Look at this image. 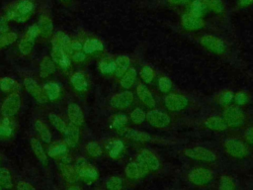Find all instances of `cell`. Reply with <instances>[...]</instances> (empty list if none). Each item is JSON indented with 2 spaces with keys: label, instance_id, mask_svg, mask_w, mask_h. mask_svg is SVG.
Here are the masks:
<instances>
[{
  "label": "cell",
  "instance_id": "obj_59",
  "mask_svg": "<svg viewBox=\"0 0 253 190\" xmlns=\"http://www.w3.org/2000/svg\"><path fill=\"white\" fill-rule=\"evenodd\" d=\"M67 190H81V188L79 186H76V185H72L70 186Z\"/></svg>",
  "mask_w": 253,
  "mask_h": 190
},
{
  "label": "cell",
  "instance_id": "obj_43",
  "mask_svg": "<svg viewBox=\"0 0 253 190\" xmlns=\"http://www.w3.org/2000/svg\"><path fill=\"white\" fill-rule=\"evenodd\" d=\"M218 190H236V185L233 178L229 175H222L219 179Z\"/></svg>",
  "mask_w": 253,
  "mask_h": 190
},
{
  "label": "cell",
  "instance_id": "obj_26",
  "mask_svg": "<svg viewBox=\"0 0 253 190\" xmlns=\"http://www.w3.org/2000/svg\"><path fill=\"white\" fill-rule=\"evenodd\" d=\"M52 43L59 46L62 49H64L69 55L71 53V39L69 38L68 35H66L63 32H57L55 36L53 37Z\"/></svg>",
  "mask_w": 253,
  "mask_h": 190
},
{
  "label": "cell",
  "instance_id": "obj_42",
  "mask_svg": "<svg viewBox=\"0 0 253 190\" xmlns=\"http://www.w3.org/2000/svg\"><path fill=\"white\" fill-rule=\"evenodd\" d=\"M48 119H49V122L51 123V125L57 130L59 131L61 134L65 131L66 127H67V124L63 121V119L61 117H59L58 115L54 114V113H50L48 115Z\"/></svg>",
  "mask_w": 253,
  "mask_h": 190
},
{
  "label": "cell",
  "instance_id": "obj_22",
  "mask_svg": "<svg viewBox=\"0 0 253 190\" xmlns=\"http://www.w3.org/2000/svg\"><path fill=\"white\" fill-rule=\"evenodd\" d=\"M38 30H39V36H41L43 39H47L51 36L53 31V25L52 21L47 16H42L38 23Z\"/></svg>",
  "mask_w": 253,
  "mask_h": 190
},
{
  "label": "cell",
  "instance_id": "obj_6",
  "mask_svg": "<svg viewBox=\"0 0 253 190\" xmlns=\"http://www.w3.org/2000/svg\"><path fill=\"white\" fill-rule=\"evenodd\" d=\"M189 181L197 186H205L213 179V172L206 167H197L190 171Z\"/></svg>",
  "mask_w": 253,
  "mask_h": 190
},
{
  "label": "cell",
  "instance_id": "obj_19",
  "mask_svg": "<svg viewBox=\"0 0 253 190\" xmlns=\"http://www.w3.org/2000/svg\"><path fill=\"white\" fill-rule=\"evenodd\" d=\"M182 26L187 31H196L204 27V20L202 18L195 17L189 13L184 14L181 19Z\"/></svg>",
  "mask_w": 253,
  "mask_h": 190
},
{
  "label": "cell",
  "instance_id": "obj_44",
  "mask_svg": "<svg viewBox=\"0 0 253 190\" xmlns=\"http://www.w3.org/2000/svg\"><path fill=\"white\" fill-rule=\"evenodd\" d=\"M206 4L208 10H211L213 13L219 14L224 10V3L222 0H203Z\"/></svg>",
  "mask_w": 253,
  "mask_h": 190
},
{
  "label": "cell",
  "instance_id": "obj_11",
  "mask_svg": "<svg viewBox=\"0 0 253 190\" xmlns=\"http://www.w3.org/2000/svg\"><path fill=\"white\" fill-rule=\"evenodd\" d=\"M51 59L55 64L60 66L62 69L68 70L71 66V60L69 54L62 49L59 46L55 45L52 43V48H51Z\"/></svg>",
  "mask_w": 253,
  "mask_h": 190
},
{
  "label": "cell",
  "instance_id": "obj_17",
  "mask_svg": "<svg viewBox=\"0 0 253 190\" xmlns=\"http://www.w3.org/2000/svg\"><path fill=\"white\" fill-rule=\"evenodd\" d=\"M126 175L129 179H138L141 177H144L149 171L148 169L142 165L139 161L135 160L132 162H129L125 169Z\"/></svg>",
  "mask_w": 253,
  "mask_h": 190
},
{
  "label": "cell",
  "instance_id": "obj_18",
  "mask_svg": "<svg viewBox=\"0 0 253 190\" xmlns=\"http://www.w3.org/2000/svg\"><path fill=\"white\" fill-rule=\"evenodd\" d=\"M67 116L71 124L80 127L84 123V114L79 105L76 103H70L67 106Z\"/></svg>",
  "mask_w": 253,
  "mask_h": 190
},
{
  "label": "cell",
  "instance_id": "obj_52",
  "mask_svg": "<svg viewBox=\"0 0 253 190\" xmlns=\"http://www.w3.org/2000/svg\"><path fill=\"white\" fill-rule=\"evenodd\" d=\"M235 103L239 106H242V105H245L247 102H248V95L245 93V92H237L234 97H233Z\"/></svg>",
  "mask_w": 253,
  "mask_h": 190
},
{
  "label": "cell",
  "instance_id": "obj_25",
  "mask_svg": "<svg viewBox=\"0 0 253 190\" xmlns=\"http://www.w3.org/2000/svg\"><path fill=\"white\" fill-rule=\"evenodd\" d=\"M67 145L64 142H54L47 149V156L52 158H63L67 153Z\"/></svg>",
  "mask_w": 253,
  "mask_h": 190
},
{
  "label": "cell",
  "instance_id": "obj_39",
  "mask_svg": "<svg viewBox=\"0 0 253 190\" xmlns=\"http://www.w3.org/2000/svg\"><path fill=\"white\" fill-rule=\"evenodd\" d=\"M0 89L5 92L18 91L20 90V85L15 79L11 77H4L0 80Z\"/></svg>",
  "mask_w": 253,
  "mask_h": 190
},
{
  "label": "cell",
  "instance_id": "obj_55",
  "mask_svg": "<svg viewBox=\"0 0 253 190\" xmlns=\"http://www.w3.org/2000/svg\"><path fill=\"white\" fill-rule=\"evenodd\" d=\"M244 137H245V140L248 143L253 144V126L246 130V132L244 134Z\"/></svg>",
  "mask_w": 253,
  "mask_h": 190
},
{
  "label": "cell",
  "instance_id": "obj_15",
  "mask_svg": "<svg viewBox=\"0 0 253 190\" xmlns=\"http://www.w3.org/2000/svg\"><path fill=\"white\" fill-rule=\"evenodd\" d=\"M133 94L129 91H124L121 93H118L116 95H114L111 100V106L116 108V109H126L128 106L131 105V103L133 102Z\"/></svg>",
  "mask_w": 253,
  "mask_h": 190
},
{
  "label": "cell",
  "instance_id": "obj_37",
  "mask_svg": "<svg viewBox=\"0 0 253 190\" xmlns=\"http://www.w3.org/2000/svg\"><path fill=\"white\" fill-rule=\"evenodd\" d=\"M126 123H127V117L123 113L115 114L111 118V127L118 132L123 131L126 128Z\"/></svg>",
  "mask_w": 253,
  "mask_h": 190
},
{
  "label": "cell",
  "instance_id": "obj_7",
  "mask_svg": "<svg viewBox=\"0 0 253 190\" xmlns=\"http://www.w3.org/2000/svg\"><path fill=\"white\" fill-rule=\"evenodd\" d=\"M39 37V30H38V26L37 25H33L31 26L25 36L22 38V40L19 43V50L22 54L24 55H28L29 53H31L36 40Z\"/></svg>",
  "mask_w": 253,
  "mask_h": 190
},
{
  "label": "cell",
  "instance_id": "obj_48",
  "mask_svg": "<svg viewBox=\"0 0 253 190\" xmlns=\"http://www.w3.org/2000/svg\"><path fill=\"white\" fill-rule=\"evenodd\" d=\"M145 119H146V114L140 108H136L130 113V120L134 124H141L142 122L145 121Z\"/></svg>",
  "mask_w": 253,
  "mask_h": 190
},
{
  "label": "cell",
  "instance_id": "obj_50",
  "mask_svg": "<svg viewBox=\"0 0 253 190\" xmlns=\"http://www.w3.org/2000/svg\"><path fill=\"white\" fill-rule=\"evenodd\" d=\"M158 87H159V89H160L161 92L167 93V92H169V91L171 90V88H172V82H171V80H170L168 77L162 76V77H160L159 80H158Z\"/></svg>",
  "mask_w": 253,
  "mask_h": 190
},
{
  "label": "cell",
  "instance_id": "obj_14",
  "mask_svg": "<svg viewBox=\"0 0 253 190\" xmlns=\"http://www.w3.org/2000/svg\"><path fill=\"white\" fill-rule=\"evenodd\" d=\"M142 165H144L148 171H156L160 167V162L157 156L148 149H142L136 158Z\"/></svg>",
  "mask_w": 253,
  "mask_h": 190
},
{
  "label": "cell",
  "instance_id": "obj_40",
  "mask_svg": "<svg viewBox=\"0 0 253 190\" xmlns=\"http://www.w3.org/2000/svg\"><path fill=\"white\" fill-rule=\"evenodd\" d=\"M0 185L2 188L11 189L13 187V180L10 171L5 167H0Z\"/></svg>",
  "mask_w": 253,
  "mask_h": 190
},
{
  "label": "cell",
  "instance_id": "obj_3",
  "mask_svg": "<svg viewBox=\"0 0 253 190\" xmlns=\"http://www.w3.org/2000/svg\"><path fill=\"white\" fill-rule=\"evenodd\" d=\"M225 151L234 158H244L248 155L247 145L238 139H226L223 142Z\"/></svg>",
  "mask_w": 253,
  "mask_h": 190
},
{
  "label": "cell",
  "instance_id": "obj_2",
  "mask_svg": "<svg viewBox=\"0 0 253 190\" xmlns=\"http://www.w3.org/2000/svg\"><path fill=\"white\" fill-rule=\"evenodd\" d=\"M74 167L77 172L78 178L86 183H92L99 177L98 170L84 158H79L76 161Z\"/></svg>",
  "mask_w": 253,
  "mask_h": 190
},
{
  "label": "cell",
  "instance_id": "obj_27",
  "mask_svg": "<svg viewBox=\"0 0 253 190\" xmlns=\"http://www.w3.org/2000/svg\"><path fill=\"white\" fill-rule=\"evenodd\" d=\"M55 63L47 56L43 57L40 64V76L42 78H47L55 71Z\"/></svg>",
  "mask_w": 253,
  "mask_h": 190
},
{
  "label": "cell",
  "instance_id": "obj_61",
  "mask_svg": "<svg viewBox=\"0 0 253 190\" xmlns=\"http://www.w3.org/2000/svg\"><path fill=\"white\" fill-rule=\"evenodd\" d=\"M0 162H1V157H0Z\"/></svg>",
  "mask_w": 253,
  "mask_h": 190
},
{
  "label": "cell",
  "instance_id": "obj_49",
  "mask_svg": "<svg viewBox=\"0 0 253 190\" xmlns=\"http://www.w3.org/2000/svg\"><path fill=\"white\" fill-rule=\"evenodd\" d=\"M154 75V70L149 65H144L140 70V77L146 83H150L153 80Z\"/></svg>",
  "mask_w": 253,
  "mask_h": 190
},
{
  "label": "cell",
  "instance_id": "obj_58",
  "mask_svg": "<svg viewBox=\"0 0 253 190\" xmlns=\"http://www.w3.org/2000/svg\"><path fill=\"white\" fill-rule=\"evenodd\" d=\"M253 4V0H239V5L241 7H247Z\"/></svg>",
  "mask_w": 253,
  "mask_h": 190
},
{
  "label": "cell",
  "instance_id": "obj_31",
  "mask_svg": "<svg viewBox=\"0 0 253 190\" xmlns=\"http://www.w3.org/2000/svg\"><path fill=\"white\" fill-rule=\"evenodd\" d=\"M205 126L212 131H224L225 129H227V125L224 122L223 118L217 117V116H211L209 117L206 121H205Z\"/></svg>",
  "mask_w": 253,
  "mask_h": 190
},
{
  "label": "cell",
  "instance_id": "obj_9",
  "mask_svg": "<svg viewBox=\"0 0 253 190\" xmlns=\"http://www.w3.org/2000/svg\"><path fill=\"white\" fill-rule=\"evenodd\" d=\"M164 104L169 111L178 112L184 110L189 105V100L182 94L171 93L168 94L164 99Z\"/></svg>",
  "mask_w": 253,
  "mask_h": 190
},
{
  "label": "cell",
  "instance_id": "obj_8",
  "mask_svg": "<svg viewBox=\"0 0 253 190\" xmlns=\"http://www.w3.org/2000/svg\"><path fill=\"white\" fill-rule=\"evenodd\" d=\"M21 107V97L18 93H12L6 97L2 106L1 114L5 118H11L15 116Z\"/></svg>",
  "mask_w": 253,
  "mask_h": 190
},
{
  "label": "cell",
  "instance_id": "obj_38",
  "mask_svg": "<svg viewBox=\"0 0 253 190\" xmlns=\"http://www.w3.org/2000/svg\"><path fill=\"white\" fill-rule=\"evenodd\" d=\"M99 69L103 74L115 73L116 61L112 57H104L99 63Z\"/></svg>",
  "mask_w": 253,
  "mask_h": 190
},
{
  "label": "cell",
  "instance_id": "obj_60",
  "mask_svg": "<svg viewBox=\"0 0 253 190\" xmlns=\"http://www.w3.org/2000/svg\"><path fill=\"white\" fill-rule=\"evenodd\" d=\"M0 190H2V187H1V185H0Z\"/></svg>",
  "mask_w": 253,
  "mask_h": 190
},
{
  "label": "cell",
  "instance_id": "obj_36",
  "mask_svg": "<svg viewBox=\"0 0 253 190\" xmlns=\"http://www.w3.org/2000/svg\"><path fill=\"white\" fill-rule=\"evenodd\" d=\"M35 129L36 131L39 133L42 141L45 143H50L51 142V134L49 132V130L47 129V127L45 126V124L41 121V120H37L35 122Z\"/></svg>",
  "mask_w": 253,
  "mask_h": 190
},
{
  "label": "cell",
  "instance_id": "obj_54",
  "mask_svg": "<svg viewBox=\"0 0 253 190\" xmlns=\"http://www.w3.org/2000/svg\"><path fill=\"white\" fill-rule=\"evenodd\" d=\"M17 190H36V188L27 181H21L17 184Z\"/></svg>",
  "mask_w": 253,
  "mask_h": 190
},
{
  "label": "cell",
  "instance_id": "obj_10",
  "mask_svg": "<svg viewBox=\"0 0 253 190\" xmlns=\"http://www.w3.org/2000/svg\"><path fill=\"white\" fill-rule=\"evenodd\" d=\"M201 44L208 49H210L211 51L217 53V54H221L224 53L227 49V47L225 45V43L212 35H206L204 37L201 38Z\"/></svg>",
  "mask_w": 253,
  "mask_h": 190
},
{
  "label": "cell",
  "instance_id": "obj_21",
  "mask_svg": "<svg viewBox=\"0 0 253 190\" xmlns=\"http://www.w3.org/2000/svg\"><path fill=\"white\" fill-rule=\"evenodd\" d=\"M124 136L131 141L134 142H146L148 141L151 140V137L149 134L142 132V131H138V130H134V129H126L125 128L123 131H121Z\"/></svg>",
  "mask_w": 253,
  "mask_h": 190
},
{
  "label": "cell",
  "instance_id": "obj_4",
  "mask_svg": "<svg viewBox=\"0 0 253 190\" xmlns=\"http://www.w3.org/2000/svg\"><path fill=\"white\" fill-rule=\"evenodd\" d=\"M184 154L192 159L204 162H213L216 160V154L204 146H194L184 149Z\"/></svg>",
  "mask_w": 253,
  "mask_h": 190
},
{
  "label": "cell",
  "instance_id": "obj_56",
  "mask_svg": "<svg viewBox=\"0 0 253 190\" xmlns=\"http://www.w3.org/2000/svg\"><path fill=\"white\" fill-rule=\"evenodd\" d=\"M8 30H9V26L7 25V20L5 18H2L0 20V33L1 34L8 33Z\"/></svg>",
  "mask_w": 253,
  "mask_h": 190
},
{
  "label": "cell",
  "instance_id": "obj_30",
  "mask_svg": "<svg viewBox=\"0 0 253 190\" xmlns=\"http://www.w3.org/2000/svg\"><path fill=\"white\" fill-rule=\"evenodd\" d=\"M125 149V144L124 142L119 140V139H114V140H111L108 143H107V150H108V153L109 155L112 157V158H117L119 157L122 152L124 151Z\"/></svg>",
  "mask_w": 253,
  "mask_h": 190
},
{
  "label": "cell",
  "instance_id": "obj_41",
  "mask_svg": "<svg viewBox=\"0 0 253 190\" xmlns=\"http://www.w3.org/2000/svg\"><path fill=\"white\" fill-rule=\"evenodd\" d=\"M13 132H14L13 125L8 118H5V120L0 122V138H3V139L11 138L13 135Z\"/></svg>",
  "mask_w": 253,
  "mask_h": 190
},
{
  "label": "cell",
  "instance_id": "obj_16",
  "mask_svg": "<svg viewBox=\"0 0 253 190\" xmlns=\"http://www.w3.org/2000/svg\"><path fill=\"white\" fill-rule=\"evenodd\" d=\"M63 135V142L66 143L69 147H75L77 146L80 139V130L79 127L69 124L67 125L65 131L62 133Z\"/></svg>",
  "mask_w": 253,
  "mask_h": 190
},
{
  "label": "cell",
  "instance_id": "obj_57",
  "mask_svg": "<svg viewBox=\"0 0 253 190\" xmlns=\"http://www.w3.org/2000/svg\"><path fill=\"white\" fill-rule=\"evenodd\" d=\"M168 1L172 5H184V4L190 3L192 0H168Z\"/></svg>",
  "mask_w": 253,
  "mask_h": 190
},
{
  "label": "cell",
  "instance_id": "obj_33",
  "mask_svg": "<svg viewBox=\"0 0 253 190\" xmlns=\"http://www.w3.org/2000/svg\"><path fill=\"white\" fill-rule=\"evenodd\" d=\"M60 173L62 175V177L64 178V180L69 183V184H74L77 179H78V175L77 172L75 170L74 166L68 165V164H62L60 165Z\"/></svg>",
  "mask_w": 253,
  "mask_h": 190
},
{
  "label": "cell",
  "instance_id": "obj_32",
  "mask_svg": "<svg viewBox=\"0 0 253 190\" xmlns=\"http://www.w3.org/2000/svg\"><path fill=\"white\" fill-rule=\"evenodd\" d=\"M208 11V8L203 0H192L190 2L189 6V14L198 17L203 18Z\"/></svg>",
  "mask_w": 253,
  "mask_h": 190
},
{
  "label": "cell",
  "instance_id": "obj_12",
  "mask_svg": "<svg viewBox=\"0 0 253 190\" xmlns=\"http://www.w3.org/2000/svg\"><path fill=\"white\" fill-rule=\"evenodd\" d=\"M24 86L26 90L29 92L30 95H32L37 102L40 104H45L47 102V97L44 93V90L41 88V86L32 78H25L24 80Z\"/></svg>",
  "mask_w": 253,
  "mask_h": 190
},
{
  "label": "cell",
  "instance_id": "obj_1",
  "mask_svg": "<svg viewBox=\"0 0 253 190\" xmlns=\"http://www.w3.org/2000/svg\"><path fill=\"white\" fill-rule=\"evenodd\" d=\"M35 12V4L31 0H19L8 8L5 19L7 21H14L17 23H24L28 21Z\"/></svg>",
  "mask_w": 253,
  "mask_h": 190
},
{
  "label": "cell",
  "instance_id": "obj_35",
  "mask_svg": "<svg viewBox=\"0 0 253 190\" xmlns=\"http://www.w3.org/2000/svg\"><path fill=\"white\" fill-rule=\"evenodd\" d=\"M43 90H44V93H45L47 99L50 101L57 100L59 98L60 92H61L60 86L55 82H47L46 84H44Z\"/></svg>",
  "mask_w": 253,
  "mask_h": 190
},
{
  "label": "cell",
  "instance_id": "obj_20",
  "mask_svg": "<svg viewBox=\"0 0 253 190\" xmlns=\"http://www.w3.org/2000/svg\"><path fill=\"white\" fill-rule=\"evenodd\" d=\"M31 146L32 149L36 155V157L38 158V160L43 165V166H47L48 164V158H47V154L42 146V144L40 142V141L36 138H32L31 141Z\"/></svg>",
  "mask_w": 253,
  "mask_h": 190
},
{
  "label": "cell",
  "instance_id": "obj_53",
  "mask_svg": "<svg viewBox=\"0 0 253 190\" xmlns=\"http://www.w3.org/2000/svg\"><path fill=\"white\" fill-rule=\"evenodd\" d=\"M70 57H71L74 61H76V62H82V61H84L85 58H86V53H85L84 51H82V50H80V51H75V52H73V53L70 54Z\"/></svg>",
  "mask_w": 253,
  "mask_h": 190
},
{
  "label": "cell",
  "instance_id": "obj_24",
  "mask_svg": "<svg viewBox=\"0 0 253 190\" xmlns=\"http://www.w3.org/2000/svg\"><path fill=\"white\" fill-rule=\"evenodd\" d=\"M70 83L72 87L78 91V92H83L86 91L88 88V80L87 77L85 76L84 73L77 71L73 73L70 77Z\"/></svg>",
  "mask_w": 253,
  "mask_h": 190
},
{
  "label": "cell",
  "instance_id": "obj_23",
  "mask_svg": "<svg viewBox=\"0 0 253 190\" xmlns=\"http://www.w3.org/2000/svg\"><path fill=\"white\" fill-rule=\"evenodd\" d=\"M136 93L140 101L148 108H152L155 105V100L149 91V89L142 83H139L136 87Z\"/></svg>",
  "mask_w": 253,
  "mask_h": 190
},
{
  "label": "cell",
  "instance_id": "obj_13",
  "mask_svg": "<svg viewBox=\"0 0 253 190\" xmlns=\"http://www.w3.org/2000/svg\"><path fill=\"white\" fill-rule=\"evenodd\" d=\"M152 127L162 129L166 128L170 124V117L162 111L151 110L146 114L145 119Z\"/></svg>",
  "mask_w": 253,
  "mask_h": 190
},
{
  "label": "cell",
  "instance_id": "obj_34",
  "mask_svg": "<svg viewBox=\"0 0 253 190\" xmlns=\"http://www.w3.org/2000/svg\"><path fill=\"white\" fill-rule=\"evenodd\" d=\"M136 75H137V73H136L135 68L129 67L127 69V71L121 77V81H120L121 86L124 89H129L133 85V83L136 79Z\"/></svg>",
  "mask_w": 253,
  "mask_h": 190
},
{
  "label": "cell",
  "instance_id": "obj_51",
  "mask_svg": "<svg viewBox=\"0 0 253 190\" xmlns=\"http://www.w3.org/2000/svg\"><path fill=\"white\" fill-rule=\"evenodd\" d=\"M233 97H234L233 92L227 90V91L222 92V93L218 96V102H219L220 105H224V106H225V105H228V104L232 101Z\"/></svg>",
  "mask_w": 253,
  "mask_h": 190
},
{
  "label": "cell",
  "instance_id": "obj_29",
  "mask_svg": "<svg viewBox=\"0 0 253 190\" xmlns=\"http://www.w3.org/2000/svg\"><path fill=\"white\" fill-rule=\"evenodd\" d=\"M116 69H115V75L119 78H121L129 68L130 65V59L127 55H120L116 59Z\"/></svg>",
  "mask_w": 253,
  "mask_h": 190
},
{
  "label": "cell",
  "instance_id": "obj_28",
  "mask_svg": "<svg viewBox=\"0 0 253 190\" xmlns=\"http://www.w3.org/2000/svg\"><path fill=\"white\" fill-rule=\"evenodd\" d=\"M104 49V45L103 43L98 40V39H87L82 47V50L86 53V54H91L94 52H98V51H102Z\"/></svg>",
  "mask_w": 253,
  "mask_h": 190
},
{
  "label": "cell",
  "instance_id": "obj_47",
  "mask_svg": "<svg viewBox=\"0 0 253 190\" xmlns=\"http://www.w3.org/2000/svg\"><path fill=\"white\" fill-rule=\"evenodd\" d=\"M86 150L91 157H98L103 152L101 145L97 142H89L86 145Z\"/></svg>",
  "mask_w": 253,
  "mask_h": 190
},
{
  "label": "cell",
  "instance_id": "obj_45",
  "mask_svg": "<svg viewBox=\"0 0 253 190\" xmlns=\"http://www.w3.org/2000/svg\"><path fill=\"white\" fill-rule=\"evenodd\" d=\"M18 39V36L16 33L13 32H8L5 34H1L0 35V48H3L7 46L12 45L13 43H15Z\"/></svg>",
  "mask_w": 253,
  "mask_h": 190
},
{
  "label": "cell",
  "instance_id": "obj_46",
  "mask_svg": "<svg viewBox=\"0 0 253 190\" xmlns=\"http://www.w3.org/2000/svg\"><path fill=\"white\" fill-rule=\"evenodd\" d=\"M124 182L120 176H111L106 181V187L108 190H122Z\"/></svg>",
  "mask_w": 253,
  "mask_h": 190
},
{
  "label": "cell",
  "instance_id": "obj_5",
  "mask_svg": "<svg viewBox=\"0 0 253 190\" xmlns=\"http://www.w3.org/2000/svg\"><path fill=\"white\" fill-rule=\"evenodd\" d=\"M222 118L227 127L237 128L244 124L245 115L237 106H228L224 109Z\"/></svg>",
  "mask_w": 253,
  "mask_h": 190
}]
</instances>
